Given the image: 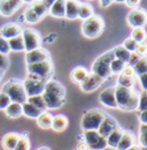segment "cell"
<instances>
[{"mask_svg": "<svg viewBox=\"0 0 147 150\" xmlns=\"http://www.w3.org/2000/svg\"><path fill=\"white\" fill-rule=\"evenodd\" d=\"M23 83V88L24 91L28 97H32V96H38L41 95L45 88V81H40V80H34V79H29L25 77L24 81H22Z\"/></svg>", "mask_w": 147, "mask_h": 150, "instance_id": "10", "label": "cell"}, {"mask_svg": "<svg viewBox=\"0 0 147 150\" xmlns=\"http://www.w3.org/2000/svg\"><path fill=\"white\" fill-rule=\"evenodd\" d=\"M4 75H5V71H1V69H0V82H1V80H2V77H4Z\"/></svg>", "mask_w": 147, "mask_h": 150, "instance_id": "55", "label": "cell"}, {"mask_svg": "<svg viewBox=\"0 0 147 150\" xmlns=\"http://www.w3.org/2000/svg\"><path fill=\"white\" fill-rule=\"evenodd\" d=\"M82 34L89 39L99 37L105 30V21L100 15L93 14L91 18L84 20L82 23Z\"/></svg>", "mask_w": 147, "mask_h": 150, "instance_id": "3", "label": "cell"}, {"mask_svg": "<svg viewBox=\"0 0 147 150\" xmlns=\"http://www.w3.org/2000/svg\"><path fill=\"white\" fill-rule=\"evenodd\" d=\"M146 51H147V47H146V43H140L137 45L134 52L138 54L139 57H146Z\"/></svg>", "mask_w": 147, "mask_h": 150, "instance_id": "46", "label": "cell"}, {"mask_svg": "<svg viewBox=\"0 0 147 150\" xmlns=\"http://www.w3.org/2000/svg\"><path fill=\"white\" fill-rule=\"evenodd\" d=\"M140 1H141V0H124L125 5H127L128 7H131V8H137L138 5L140 4Z\"/></svg>", "mask_w": 147, "mask_h": 150, "instance_id": "50", "label": "cell"}, {"mask_svg": "<svg viewBox=\"0 0 147 150\" xmlns=\"http://www.w3.org/2000/svg\"><path fill=\"white\" fill-rule=\"evenodd\" d=\"M125 62H123V61H121V60H118V59H113V61L110 62V73L111 75L115 74V75H120L122 73V71H123V68L125 67Z\"/></svg>", "mask_w": 147, "mask_h": 150, "instance_id": "38", "label": "cell"}, {"mask_svg": "<svg viewBox=\"0 0 147 150\" xmlns=\"http://www.w3.org/2000/svg\"><path fill=\"white\" fill-rule=\"evenodd\" d=\"M89 71L84 67V66H76L75 68H73V71L70 72V80L73 81L74 83H78L80 84L85 77L89 75Z\"/></svg>", "mask_w": 147, "mask_h": 150, "instance_id": "23", "label": "cell"}, {"mask_svg": "<svg viewBox=\"0 0 147 150\" xmlns=\"http://www.w3.org/2000/svg\"><path fill=\"white\" fill-rule=\"evenodd\" d=\"M115 99H116V104H117V109L120 110H124L125 105L128 104L129 99L132 95L133 89H129V88H124L121 86H115Z\"/></svg>", "mask_w": 147, "mask_h": 150, "instance_id": "13", "label": "cell"}, {"mask_svg": "<svg viewBox=\"0 0 147 150\" xmlns=\"http://www.w3.org/2000/svg\"><path fill=\"white\" fill-rule=\"evenodd\" d=\"M8 67H9V59H8V56L0 53V69L6 72V69H7Z\"/></svg>", "mask_w": 147, "mask_h": 150, "instance_id": "45", "label": "cell"}, {"mask_svg": "<svg viewBox=\"0 0 147 150\" xmlns=\"http://www.w3.org/2000/svg\"><path fill=\"white\" fill-rule=\"evenodd\" d=\"M34 1H35V0H22L23 4H24V2H25V4H31V2H34Z\"/></svg>", "mask_w": 147, "mask_h": 150, "instance_id": "57", "label": "cell"}, {"mask_svg": "<svg viewBox=\"0 0 147 150\" xmlns=\"http://www.w3.org/2000/svg\"><path fill=\"white\" fill-rule=\"evenodd\" d=\"M30 7H31V9L36 13L40 19L45 18V15L48 14V8H50V6H48L44 0H35L34 2H31Z\"/></svg>", "mask_w": 147, "mask_h": 150, "instance_id": "25", "label": "cell"}, {"mask_svg": "<svg viewBox=\"0 0 147 150\" xmlns=\"http://www.w3.org/2000/svg\"><path fill=\"white\" fill-rule=\"evenodd\" d=\"M114 2V0H100V6L101 8H107Z\"/></svg>", "mask_w": 147, "mask_h": 150, "instance_id": "53", "label": "cell"}, {"mask_svg": "<svg viewBox=\"0 0 147 150\" xmlns=\"http://www.w3.org/2000/svg\"><path fill=\"white\" fill-rule=\"evenodd\" d=\"M52 120H53V115L47 111H44L37 118V125L43 129H50L52 125Z\"/></svg>", "mask_w": 147, "mask_h": 150, "instance_id": "28", "label": "cell"}, {"mask_svg": "<svg viewBox=\"0 0 147 150\" xmlns=\"http://www.w3.org/2000/svg\"><path fill=\"white\" fill-rule=\"evenodd\" d=\"M9 52H10V49H9V45H8V40L6 38L0 36V53L8 56Z\"/></svg>", "mask_w": 147, "mask_h": 150, "instance_id": "44", "label": "cell"}, {"mask_svg": "<svg viewBox=\"0 0 147 150\" xmlns=\"http://www.w3.org/2000/svg\"><path fill=\"white\" fill-rule=\"evenodd\" d=\"M139 112L147 111V93L146 90H143L141 94H139V103H138V109Z\"/></svg>", "mask_w": 147, "mask_h": 150, "instance_id": "41", "label": "cell"}, {"mask_svg": "<svg viewBox=\"0 0 147 150\" xmlns=\"http://www.w3.org/2000/svg\"><path fill=\"white\" fill-rule=\"evenodd\" d=\"M104 81L105 80H102L100 76L90 72L89 75L85 77V80L79 84V87L84 93H92V91L97 90L104 83Z\"/></svg>", "mask_w": 147, "mask_h": 150, "instance_id": "12", "label": "cell"}, {"mask_svg": "<svg viewBox=\"0 0 147 150\" xmlns=\"http://www.w3.org/2000/svg\"><path fill=\"white\" fill-rule=\"evenodd\" d=\"M8 45H9V49L10 51H14V52H23L25 51L24 50V43H23V38L22 36H16L14 38H10L8 39Z\"/></svg>", "mask_w": 147, "mask_h": 150, "instance_id": "30", "label": "cell"}, {"mask_svg": "<svg viewBox=\"0 0 147 150\" xmlns=\"http://www.w3.org/2000/svg\"><path fill=\"white\" fill-rule=\"evenodd\" d=\"M12 103L10 98L2 91H0V110L1 111H5V109Z\"/></svg>", "mask_w": 147, "mask_h": 150, "instance_id": "43", "label": "cell"}, {"mask_svg": "<svg viewBox=\"0 0 147 150\" xmlns=\"http://www.w3.org/2000/svg\"><path fill=\"white\" fill-rule=\"evenodd\" d=\"M140 58H141V57H139L136 52H130V57H129V60H128V62H127V65L133 67V66L138 62V60H139Z\"/></svg>", "mask_w": 147, "mask_h": 150, "instance_id": "47", "label": "cell"}, {"mask_svg": "<svg viewBox=\"0 0 147 150\" xmlns=\"http://www.w3.org/2000/svg\"><path fill=\"white\" fill-rule=\"evenodd\" d=\"M146 11L143 8H132L127 16L128 24L133 28H144L146 24Z\"/></svg>", "mask_w": 147, "mask_h": 150, "instance_id": "9", "label": "cell"}, {"mask_svg": "<svg viewBox=\"0 0 147 150\" xmlns=\"http://www.w3.org/2000/svg\"><path fill=\"white\" fill-rule=\"evenodd\" d=\"M127 150H146V148H141L139 144H133L132 147H130V148Z\"/></svg>", "mask_w": 147, "mask_h": 150, "instance_id": "54", "label": "cell"}, {"mask_svg": "<svg viewBox=\"0 0 147 150\" xmlns=\"http://www.w3.org/2000/svg\"><path fill=\"white\" fill-rule=\"evenodd\" d=\"M107 113L101 109H90L83 114L82 120H80V127L82 129L85 131H97L105 119Z\"/></svg>", "mask_w": 147, "mask_h": 150, "instance_id": "5", "label": "cell"}, {"mask_svg": "<svg viewBox=\"0 0 147 150\" xmlns=\"http://www.w3.org/2000/svg\"><path fill=\"white\" fill-rule=\"evenodd\" d=\"M133 71H134V74L137 76L139 75H143V74H146L147 73V60H146V57H143L138 60V62L132 67Z\"/></svg>", "mask_w": 147, "mask_h": 150, "instance_id": "37", "label": "cell"}, {"mask_svg": "<svg viewBox=\"0 0 147 150\" xmlns=\"http://www.w3.org/2000/svg\"><path fill=\"white\" fill-rule=\"evenodd\" d=\"M114 59V53L113 51L109 50L105 53H102L101 56H99L94 62L92 64L91 73L100 76L102 80H107L108 77L111 76L110 73V62Z\"/></svg>", "mask_w": 147, "mask_h": 150, "instance_id": "4", "label": "cell"}, {"mask_svg": "<svg viewBox=\"0 0 147 150\" xmlns=\"http://www.w3.org/2000/svg\"><path fill=\"white\" fill-rule=\"evenodd\" d=\"M23 19L25 20L28 23H34V24H35V23H38V22L41 20L38 15H37L36 13L31 9L30 6L25 9V12H24V14H23Z\"/></svg>", "mask_w": 147, "mask_h": 150, "instance_id": "39", "label": "cell"}, {"mask_svg": "<svg viewBox=\"0 0 147 150\" xmlns=\"http://www.w3.org/2000/svg\"><path fill=\"white\" fill-rule=\"evenodd\" d=\"M28 103H30L31 105H34L35 108L39 109L40 111H47L46 109V105H45V102L41 97V95H38V96H32V97H28L27 99Z\"/></svg>", "mask_w": 147, "mask_h": 150, "instance_id": "33", "label": "cell"}, {"mask_svg": "<svg viewBox=\"0 0 147 150\" xmlns=\"http://www.w3.org/2000/svg\"><path fill=\"white\" fill-rule=\"evenodd\" d=\"M21 34H22V27L18 23H15V22L6 23L0 29V36L6 38L7 40L10 39V38L16 37V36H20Z\"/></svg>", "mask_w": 147, "mask_h": 150, "instance_id": "17", "label": "cell"}, {"mask_svg": "<svg viewBox=\"0 0 147 150\" xmlns=\"http://www.w3.org/2000/svg\"><path fill=\"white\" fill-rule=\"evenodd\" d=\"M53 71H54V66H53V62L51 59L36 62V64L27 65V74L35 75L44 81H48L52 77Z\"/></svg>", "mask_w": 147, "mask_h": 150, "instance_id": "6", "label": "cell"}, {"mask_svg": "<svg viewBox=\"0 0 147 150\" xmlns=\"http://www.w3.org/2000/svg\"><path fill=\"white\" fill-rule=\"evenodd\" d=\"M1 91L7 95L12 102L18 103V104H23L27 102L28 96L24 91L23 88V83L22 81H20L18 79H10L8 80L1 88Z\"/></svg>", "mask_w": 147, "mask_h": 150, "instance_id": "2", "label": "cell"}, {"mask_svg": "<svg viewBox=\"0 0 147 150\" xmlns=\"http://www.w3.org/2000/svg\"><path fill=\"white\" fill-rule=\"evenodd\" d=\"M137 45H138V43H137V42H134L131 37L125 38V40H124V42H123V44H122V46H123L125 50H128L129 52H134V50H136Z\"/></svg>", "mask_w": 147, "mask_h": 150, "instance_id": "42", "label": "cell"}, {"mask_svg": "<svg viewBox=\"0 0 147 150\" xmlns=\"http://www.w3.org/2000/svg\"><path fill=\"white\" fill-rule=\"evenodd\" d=\"M31 148V142L28 135H21L18 137V141L13 150H30Z\"/></svg>", "mask_w": 147, "mask_h": 150, "instance_id": "35", "label": "cell"}, {"mask_svg": "<svg viewBox=\"0 0 147 150\" xmlns=\"http://www.w3.org/2000/svg\"><path fill=\"white\" fill-rule=\"evenodd\" d=\"M138 80H139V83H140L143 90H147V73L146 74L139 75L138 76Z\"/></svg>", "mask_w": 147, "mask_h": 150, "instance_id": "49", "label": "cell"}, {"mask_svg": "<svg viewBox=\"0 0 147 150\" xmlns=\"http://www.w3.org/2000/svg\"><path fill=\"white\" fill-rule=\"evenodd\" d=\"M130 37L132 38L134 42H137L138 44L145 43V40H146V31H145V28H133Z\"/></svg>", "mask_w": 147, "mask_h": 150, "instance_id": "32", "label": "cell"}, {"mask_svg": "<svg viewBox=\"0 0 147 150\" xmlns=\"http://www.w3.org/2000/svg\"><path fill=\"white\" fill-rule=\"evenodd\" d=\"M78 0H66V14L64 18L68 20L78 19V7H79Z\"/></svg>", "mask_w": 147, "mask_h": 150, "instance_id": "21", "label": "cell"}, {"mask_svg": "<svg viewBox=\"0 0 147 150\" xmlns=\"http://www.w3.org/2000/svg\"><path fill=\"white\" fill-rule=\"evenodd\" d=\"M22 0H0V14L5 18L14 15L22 7Z\"/></svg>", "mask_w": 147, "mask_h": 150, "instance_id": "11", "label": "cell"}, {"mask_svg": "<svg viewBox=\"0 0 147 150\" xmlns=\"http://www.w3.org/2000/svg\"><path fill=\"white\" fill-rule=\"evenodd\" d=\"M37 150H51V148H48V147H40Z\"/></svg>", "mask_w": 147, "mask_h": 150, "instance_id": "56", "label": "cell"}, {"mask_svg": "<svg viewBox=\"0 0 147 150\" xmlns=\"http://www.w3.org/2000/svg\"><path fill=\"white\" fill-rule=\"evenodd\" d=\"M121 74L124 75V76H129V77H134V76H136L133 68H132L131 66H129V65H125V67L123 68V71H122Z\"/></svg>", "mask_w": 147, "mask_h": 150, "instance_id": "48", "label": "cell"}, {"mask_svg": "<svg viewBox=\"0 0 147 150\" xmlns=\"http://www.w3.org/2000/svg\"><path fill=\"white\" fill-rule=\"evenodd\" d=\"M5 113L8 118L10 119H18L22 115V104L18 103H14L12 102L6 109H5Z\"/></svg>", "mask_w": 147, "mask_h": 150, "instance_id": "27", "label": "cell"}, {"mask_svg": "<svg viewBox=\"0 0 147 150\" xmlns=\"http://www.w3.org/2000/svg\"><path fill=\"white\" fill-rule=\"evenodd\" d=\"M138 119H139V122H140V124L147 125V111H141V112H139Z\"/></svg>", "mask_w": 147, "mask_h": 150, "instance_id": "51", "label": "cell"}, {"mask_svg": "<svg viewBox=\"0 0 147 150\" xmlns=\"http://www.w3.org/2000/svg\"><path fill=\"white\" fill-rule=\"evenodd\" d=\"M21 36L23 38V43H24V50L27 52L32 51L35 49H38L41 46V36L40 33L34 29V28H25L22 29V34Z\"/></svg>", "mask_w": 147, "mask_h": 150, "instance_id": "7", "label": "cell"}, {"mask_svg": "<svg viewBox=\"0 0 147 150\" xmlns=\"http://www.w3.org/2000/svg\"><path fill=\"white\" fill-rule=\"evenodd\" d=\"M139 146L141 148L147 147V125L141 124L139 127Z\"/></svg>", "mask_w": 147, "mask_h": 150, "instance_id": "40", "label": "cell"}, {"mask_svg": "<svg viewBox=\"0 0 147 150\" xmlns=\"http://www.w3.org/2000/svg\"><path fill=\"white\" fill-rule=\"evenodd\" d=\"M123 133H124V129L121 128L120 126H118L116 129H114V131L111 132L109 135L106 137L107 147H109L111 149H116V147H117V144H118V142H120V140H121Z\"/></svg>", "mask_w": 147, "mask_h": 150, "instance_id": "24", "label": "cell"}, {"mask_svg": "<svg viewBox=\"0 0 147 150\" xmlns=\"http://www.w3.org/2000/svg\"><path fill=\"white\" fill-rule=\"evenodd\" d=\"M114 2H118V4H121V2H124V0H114Z\"/></svg>", "mask_w": 147, "mask_h": 150, "instance_id": "58", "label": "cell"}, {"mask_svg": "<svg viewBox=\"0 0 147 150\" xmlns=\"http://www.w3.org/2000/svg\"><path fill=\"white\" fill-rule=\"evenodd\" d=\"M76 150H90V149H89L88 144H86V143H85L83 140H80V141L78 142L77 147H76Z\"/></svg>", "mask_w": 147, "mask_h": 150, "instance_id": "52", "label": "cell"}, {"mask_svg": "<svg viewBox=\"0 0 147 150\" xmlns=\"http://www.w3.org/2000/svg\"><path fill=\"white\" fill-rule=\"evenodd\" d=\"M69 125V120L64 114H56L53 115V120H52V125L51 128L54 132L61 133V132L66 131L68 128Z\"/></svg>", "mask_w": 147, "mask_h": 150, "instance_id": "19", "label": "cell"}, {"mask_svg": "<svg viewBox=\"0 0 147 150\" xmlns=\"http://www.w3.org/2000/svg\"><path fill=\"white\" fill-rule=\"evenodd\" d=\"M138 103H139V93L133 90L130 99H129L128 104L125 105L123 111H134V110H137L138 109Z\"/></svg>", "mask_w": 147, "mask_h": 150, "instance_id": "34", "label": "cell"}, {"mask_svg": "<svg viewBox=\"0 0 147 150\" xmlns=\"http://www.w3.org/2000/svg\"><path fill=\"white\" fill-rule=\"evenodd\" d=\"M48 59H51L50 52L46 49L41 47V46L38 47V49L32 50V51L27 52V54H25V62H27V65L36 64V62H40V61L48 60Z\"/></svg>", "mask_w": 147, "mask_h": 150, "instance_id": "14", "label": "cell"}, {"mask_svg": "<svg viewBox=\"0 0 147 150\" xmlns=\"http://www.w3.org/2000/svg\"><path fill=\"white\" fill-rule=\"evenodd\" d=\"M134 83H136V79L134 77H129V76H124L122 74H120L118 77H117V86L129 88V89H133Z\"/></svg>", "mask_w": 147, "mask_h": 150, "instance_id": "36", "label": "cell"}, {"mask_svg": "<svg viewBox=\"0 0 147 150\" xmlns=\"http://www.w3.org/2000/svg\"><path fill=\"white\" fill-rule=\"evenodd\" d=\"M41 112H44V111H40L39 109L35 108L34 105H31L28 102L22 104V115H25L29 119H37L41 114Z\"/></svg>", "mask_w": 147, "mask_h": 150, "instance_id": "26", "label": "cell"}, {"mask_svg": "<svg viewBox=\"0 0 147 150\" xmlns=\"http://www.w3.org/2000/svg\"><path fill=\"white\" fill-rule=\"evenodd\" d=\"M113 53H114V58L115 59H118V60H121V61H123V62H128L129 60V57H130V52H129L128 50H125L122 45H117V46H115L113 50Z\"/></svg>", "mask_w": 147, "mask_h": 150, "instance_id": "31", "label": "cell"}, {"mask_svg": "<svg viewBox=\"0 0 147 150\" xmlns=\"http://www.w3.org/2000/svg\"><path fill=\"white\" fill-rule=\"evenodd\" d=\"M94 14V9L90 4L88 2H80L79 7H78V19L80 20H86L89 18H91Z\"/></svg>", "mask_w": 147, "mask_h": 150, "instance_id": "29", "label": "cell"}, {"mask_svg": "<svg viewBox=\"0 0 147 150\" xmlns=\"http://www.w3.org/2000/svg\"><path fill=\"white\" fill-rule=\"evenodd\" d=\"M99 103L108 109H117L116 99H115V89L114 87L106 88L99 94Z\"/></svg>", "mask_w": 147, "mask_h": 150, "instance_id": "15", "label": "cell"}, {"mask_svg": "<svg viewBox=\"0 0 147 150\" xmlns=\"http://www.w3.org/2000/svg\"><path fill=\"white\" fill-rule=\"evenodd\" d=\"M48 14L53 18L61 19L66 14V0H54L48 8Z\"/></svg>", "mask_w": 147, "mask_h": 150, "instance_id": "18", "label": "cell"}, {"mask_svg": "<svg viewBox=\"0 0 147 150\" xmlns=\"http://www.w3.org/2000/svg\"><path fill=\"white\" fill-rule=\"evenodd\" d=\"M117 127H118L117 120H116L114 117L109 115V114H106L105 119L102 120V122L100 124V126H99V128H98L97 131H98V133H99L102 137L106 139L110 133L114 131V129H116Z\"/></svg>", "mask_w": 147, "mask_h": 150, "instance_id": "16", "label": "cell"}, {"mask_svg": "<svg viewBox=\"0 0 147 150\" xmlns=\"http://www.w3.org/2000/svg\"><path fill=\"white\" fill-rule=\"evenodd\" d=\"M66 95H67L66 87L60 81L50 79L45 83V88L41 94V97L45 102L47 110H56L64 105Z\"/></svg>", "mask_w": 147, "mask_h": 150, "instance_id": "1", "label": "cell"}, {"mask_svg": "<svg viewBox=\"0 0 147 150\" xmlns=\"http://www.w3.org/2000/svg\"><path fill=\"white\" fill-rule=\"evenodd\" d=\"M82 136L90 150H105L107 148L106 139L102 137L98 131H85Z\"/></svg>", "mask_w": 147, "mask_h": 150, "instance_id": "8", "label": "cell"}, {"mask_svg": "<svg viewBox=\"0 0 147 150\" xmlns=\"http://www.w3.org/2000/svg\"><path fill=\"white\" fill-rule=\"evenodd\" d=\"M133 144H136V137H134L133 133L129 131H124L117 147H116V150H127L130 147H132Z\"/></svg>", "mask_w": 147, "mask_h": 150, "instance_id": "22", "label": "cell"}, {"mask_svg": "<svg viewBox=\"0 0 147 150\" xmlns=\"http://www.w3.org/2000/svg\"><path fill=\"white\" fill-rule=\"evenodd\" d=\"M18 137H20V134L16 132H9L7 134L4 135L2 140H1V144H2V148L4 150H13L15 148L16 143L18 141Z\"/></svg>", "mask_w": 147, "mask_h": 150, "instance_id": "20", "label": "cell"}]
</instances>
